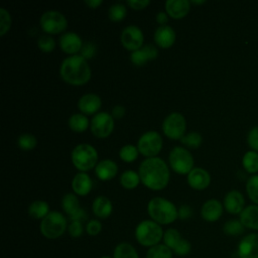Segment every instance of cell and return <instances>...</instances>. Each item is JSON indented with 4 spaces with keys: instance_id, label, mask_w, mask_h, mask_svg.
Here are the masks:
<instances>
[{
    "instance_id": "obj_16",
    "label": "cell",
    "mask_w": 258,
    "mask_h": 258,
    "mask_svg": "<svg viewBox=\"0 0 258 258\" xmlns=\"http://www.w3.org/2000/svg\"><path fill=\"white\" fill-rule=\"evenodd\" d=\"M59 46L64 52L70 54H76V52L81 50L83 46V41L78 33L74 31H68L61 34V36L59 37Z\"/></svg>"
},
{
    "instance_id": "obj_9",
    "label": "cell",
    "mask_w": 258,
    "mask_h": 258,
    "mask_svg": "<svg viewBox=\"0 0 258 258\" xmlns=\"http://www.w3.org/2000/svg\"><path fill=\"white\" fill-rule=\"evenodd\" d=\"M186 121L182 114L172 112L168 114L162 122L163 133L171 139H180L185 132Z\"/></svg>"
},
{
    "instance_id": "obj_50",
    "label": "cell",
    "mask_w": 258,
    "mask_h": 258,
    "mask_svg": "<svg viewBox=\"0 0 258 258\" xmlns=\"http://www.w3.org/2000/svg\"><path fill=\"white\" fill-rule=\"evenodd\" d=\"M86 218H87V213L83 208H81L74 216L70 217L71 221H81V222H83Z\"/></svg>"
},
{
    "instance_id": "obj_30",
    "label": "cell",
    "mask_w": 258,
    "mask_h": 258,
    "mask_svg": "<svg viewBox=\"0 0 258 258\" xmlns=\"http://www.w3.org/2000/svg\"><path fill=\"white\" fill-rule=\"evenodd\" d=\"M69 126L75 132H84L89 126V119L82 113H75L69 118Z\"/></svg>"
},
{
    "instance_id": "obj_48",
    "label": "cell",
    "mask_w": 258,
    "mask_h": 258,
    "mask_svg": "<svg viewBox=\"0 0 258 258\" xmlns=\"http://www.w3.org/2000/svg\"><path fill=\"white\" fill-rule=\"evenodd\" d=\"M127 4L135 10H141L144 9L147 5L150 4L149 0H128Z\"/></svg>"
},
{
    "instance_id": "obj_22",
    "label": "cell",
    "mask_w": 258,
    "mask_h": 258,
    "mask_svg": "<svg viewBox=\"0 0 258 258\" xmlns=\"http://www.w3.org/2000/svg\"><path fill=\"white\" fill-rule=\"evenodd\" d=\"M239 220L246 229L258 231V205H249L239 215Z\"/></svg>"
},
{
    "instance_id": "obj_11",
    "label": "cell",
    "mask_w": 258,
    "mask_h": 258,
    "mask_svg": "<svg viewBox=\"0 0 258 258\" xmlns=\"http://www.w3.org/2000/svg\"><path fill=\"white\" fill-rule=\"evenodd\" d=\"M90 127L96 137H108L114 129L113 116L108 112H98L91 119Z\"/></svg>"
},
{
    "instance_id": "obj_19",
    "label": "cell",
    "mask_w": 258,
    "mask_h": 258,
    "mask_svg": "<svg viewBox=\"0 0 258 258\" xmlns=\"http://www.w3.org/2000/svg\"><path fill=\"white\" fill-rule=\"evenodd\" d=\"M158 54L157 48L152 44H145L137 50L131 52L130 59L136 66H143L150 59L156 58Z\"/></svg>"
},
{
    "instance_id": "obj_36",
    "label": "cell",
    "mask_w": 258,
    "mask_h": 258,
    "mask_svg": "<svg viewBox=\"0 0 258 258\" xmlns=\"http://www.w3.org/2000/svg\"><path fill=\"white\" fill-rule=\"evenodd\" d=\"M139 150L137 146L133 144H125L121 147L119 151V156L125 162H132L138 157Z\"/></svg>"
},
{
    "instance_id": "obj_38",
    "label": "cell",
    "mask_w": 258,
    "mask_h": 258,
    "mask_svg": "<svg viewBox=\"0 0 258 258\" xmlns=\"http://www.w3.org/2000/svg\"><path fill=\"white\" fill-rule=\"evenodd\" d=\"M17 144L23 150H30L36 146L37 140L35 136L30 133H22L17 139Z\"/></svg>"
},
{
    "instance_id": "obj_2",
    "label": "cell",
    "mask_w": 258,
    "mask_h": 258,
    "mask_svg": "<svg viewBox=\"0 0 258 258\" xmlns=\"http://www.w3.org/2000/svg\"><path fill=\"white\" fill-rule=\"evenodd\" d=\"M59 74L62 80L71 85L80 86L91 79V68L81 54L67 56L60 63Z\"/></svg>"
},
{
    "instance_id": "obj_53",
    "label": "cell",
    "mask_w": 258,
    "mask_h": 258,
    "mask_svg": "<svg viewBox=\"0 0 258 258\" xmlns=\"http://www.w3.org/2000/svg\"><path fill=\"white\" fill-rule=\"evenodd\" d=\"M206 1L205 0H202V1H197V0H192L191 1V3H194V4H203V3H205Z\"/></svg>"
},
{
    "instance_id": "obj_20",
    "label": "cell",
    "mask_w": 258,
    "mask_h": 258,
    "mask_svg": "<svg viewBox=\"0 0 258 258\" xmlns=\"http://www.w3.org/2000/svg\"><path fill=\"white\" fill-rule=\"evenodd\" d=\"M101 98L94 93L83 95L78 101V108L84 114H94L101 108Z\"/></svg>"
},
{
    "instance_id": "obj_27",
    "label": "cell",
    "mask_w": 258,
    "mask_h": 258,
    "mask_svg": "<svg viewBox=\"0 0 258 258\" xmlns=\"http://www.w3.org/2000/svg\"><path fill=\"white\" fill-rule=\"evenodd\" d=\"M27 212L31 218L36 220H42L50 211L49 206L45 201L36 200L29 204Z\"/></svg>"
},
{
    "instance_id": "obj_39",
    "label": "cell",
    "mask_w": 258,
    "mask_h": 258,
    "mask_svg": "<svg viewBox=\"0 0 258 258\" xmlns=\"http://www.w3.org/2000/svg\"><path fill=\"white\" fill-rule=\"evenodd\" d=\"M180 142L188 147L191 148H197L201 145V143L203 142V137L199 132H189L185 135H183L180 139Z\"/></svg>"
},
{
    "instance_id": "obj_26",
    "label": "cell",
    "mask_w": 258,
    "mask_h": 258,
    "mask_svg": "<svg viewBox=\"0 0 258 258\" xmlns=\"http://www.w3.org/2000/svg\"><path fill=\"white\" fill-rule=\"evenodd\" d=\"M113 258H139L136 248L128 242L118 243L113 250Z\"/></svg>"
},
{
    "instance_id": "obj_8",
    "label": "cell",
    "mask_w": 258,
    "mask_h": 258,
    "mask_svg": "<svg viewBox=\"0 0 258 258\" xmlns=\"http://www.w3.org/2000/svg\"><path fill=\"white\" fill-rule=\"evenodd\" d=\"M162 137L156 131H147L143 133L138 141H137V148L139 152L149 157H154L162 148Z\"/></svg>"
},
{
    "instance_id": "obj_12",
    "label": "cell",
    "mask_w": 258,
    "mask_h": 258,
    "mask_svg": "<svg viewBox=\"0 0 258 258\" xmlns=\"http://www.w3.org/2000/svg\"><path fill=\"white\" fill-rule=\"evenodd\" d=\"M120 39L126 49L134 51L143 46L144 36L142 30L138 26L130 24L122 30Z\"/></svg>"
},
{
    "instance_id": "obj_45",
    "label": "cell",
    "mask_w": 258,
    "mask_h": 258,
    "mask_svg": "<svg viewBox=\"0 0 258 258\" xmlns=\"http://www.w3.org/2000/svg\"><path fill=\"white\" fill-rule=\"evenodd\" d=\"M247 143L251 150L258 152V126L252 127L247 135Z\"/></svg>"
},
{
    "instance_id": "obj_34",
    "label": "cell",
    "mask_w": 258,
    "mask_h": 258,
    "mask_svg": "<svg viewBox=\"0 0 258 258\" xmlns=\"http://www.w3.org/2000/svg\"><path fill=\"white\" fill-rule=\"evenodd\" d=\"M182 239L180 233L178 232V230L174 229V228H169L166 229L163 233V238H162V242L165 246H167L169 249L173 250V248L177 245V243Z\"/></svg>"
},
{
    "instance_id": "obj_17",
    "label": "cell",
    "mask_w": 258,
    "mask_h": 258,
    "mask_svg": "<svg viewBox=\"0 0 258 258\" xmlns=\"http://www.w3.org/2000/svg\"><path fill=\"white\" fill-rule=\"evenodd\" d=\"M187 182L195 189H205L211 182V175L205 168L194 167L187 173Z\"/></svg>"
},
{
    "instance_id": "obj_3",
    "label": "cell",
    "mask_w": 258,
    "mask_h": 258,
    "mask_svg": "<svg viewBox=\"0 0 258 258\" xmlns=\"http://www.w3.org/2000/svg\"><path fill=\"white\" fill-rule=\"evenodd\" d=\"M147 212L151 220L159 225H168L173 223L177 217L176 207L168 200L155 197L147 204Z\"/></svg>"
},
{
    "instance_id": "obj_49",
    "label": "cell",
    "mask_w": 258,
    "mask_h": 258,
    "mask_svg": "<svg viewBox=\"0 0 258 258\" xmlns=\"http://www.w3.org/2000/svg\"><path fill=\"white\" fill-rule=\"evenodd\" d=\"M111 115L113 116V118H116V119L122 118L125 115V107L122 105H115L112 108Z\"/></svg>"
},
{
    "instance_id": "obj_24",
    "label": "cell",
    "mask_w": 258,
    "mask_h": 258,
    "mask_svg": "<svg viewBox=\"0 0 258 258\" xmlns=\"http://www.w3.org/2000/svg\"><path fill=\"white\" fill-rule=\"evenodd\" d=\"M118 171V166L112 159H102L95 167V173L101 180H109L113 178Z\"/></svg>"
},
{
    "instance_id": "obj_40",
    "label": "cell",
    "mask_w": 258,
    "mask_h": 258,
    "mask_svg": "<svg viewBox=\"0 0 258 258\" xmlns=\"http://www.w3.org/2000/svg\"><path fill=\"white\" fill-rule=\"evenodd\" d=\"M37 46L40 50L45 52H50L55 47V40L49 34L40 35L37 39Z\"/></svg>"
},
{
    "instance_id": "obj_32",
    "label": "cell",
    "mask_w": 258,
    "mask_h": 258,
    "mask_svg": "<svg viewBox=\"0 0 258 258\" xmlns=\"http://www.w3.org/2000/svg\"><path fill=\"white\" fill-rule=\"evenodd\" d=\"M173 252L163 243H159L147 249L145 258H172Z\"/></svg>"
},
{
    "instance_id": "obj_37",
    "label": "cell",
    "mask_w": 258,
    "mask_h": 258,
    "mask_svg": "<svg viewBox=\"0 0 258 258\" xmlns=\"http://www.w3.org/2000/svg\"><path fill=\"white\" fill-rule=\"evenodd\" d=\"M126 13H127V9H126L125 5H123L121 3L112 4L108 10L109 18L113 21L122 20L126 16Z\"/></svg>"
},
{
    "instance_id": "obj_54",
    "label": "cell",
    "mask_w": 258,
    "mask_h": 258,
    "mask_svg": "<svg viewBox=\"0 0 258 258\" xmlns=\"http://www.w3.org/2000/svg\"><path fill=\"white\" fill-rule=\"evenodd\" d=\"M100 258H113L112 256H108V255H104V256H101Z\"/></svg>"
},
{
    "instance_id": "obj_18",
    "label": "cell",
    "mask_w": 258,
    "mask_h": 258,
    "mask_svg": "<svg viewBox=\"0 0 258 258\" xmlns=\"http://www.w3.org/2000/svg\"><path fill=\"white\" fill-rule=\"evenodd\" d=\"M175 31L174 29L169 26V25H159L153 34V38L155 43L162 47V48H166L169 47L173 44L174 40H175Z\"/></svg>"
},
{
    "instance_id": "obj_23",
    "label": "cell",
    "mask_w": 258,
    "mask_h": 258,
    "mask_svg": "<svg viewBox=\"0 0 258 258\" xmlns=\"http://www.w3.org/2000/svg\"><path fill=\"white\" fill-rule=\"evenodd\" d=\"M93 186V181L88 173L80 171L78 172L73 180H72V187L75 194L79 196H86L88 195Z\"/></svg>"
},
{
    "instance_id": "obj_46",
    "label": "cell",
    "mask_w": 258,
    "mask_h": 258,
    "mask_svg": "<svg viewBox=\"0 0 258 258\" xmlns=\"http://www.w3.org/2000/svg\"><path fill=\"white\" fill-rule=\"evenodd\" d=\"M80 52L84 58H86V59L92 58L94 56V54L96 53V46L93 42H90V41L85 42V43H83V46H82Z\"/></svg>"
},
{
    "instance_id": "obj_13",
    "label": "cell",
    "mask_w": 258,
    "mask_h": 258,
    "mask_svg": "<svg viewBox=\"0 0 258 258\" xmlns=\"http://www.w3.org/2000/svg\"><path fill=\"white\" fill-rule=\"evenodd\" d=\"M239 258H258V233L244 236L237 246Z\"/></svg>"
},
{
    "instance_id": "obj_47",
    "label": "cell",
    "mask_w": 258,
    "mask_h": 258,
    "mask_svg": "<svg viewBox=\"0 0 258 258\" xmlns=\"http://www.w3.org/2000/svg\"><path fill=\"white\" fill-rule=\"evenodd\" d=\"M192 216V209L188 205H181L177 209V217L180 220H187Z\"/></svg>"
},
{
    "instance_id": "obj_21",
    "label": "cell",
    "mask_w": 258,
    "mask_h": 258,
    "mask_svg": "<svg viewBox=\"0 0 258 258\" xmlns=\"http://www.w3.org/2000/svg\"><path fill=\"white\" fill-rule=\"evenodd\" d=\"M190 8V2L188 0H166L165 10L166 13L172 18L184 17Z\"/></svg>"
},
{
    "instance_id": "obj_31",
    "label": "cell",
    "mask_w": 258,
    "mask_h": 258,
    "mask_svg": "<svg viewBox=\"0 0 258 258\" xmlns=\"http://www.w3.org/2000/svg\"><path fill=\"white\" fill-rule=\"evenodd\" d=\"M245 227L242 224V222L239 219H231L229 221H227L224 226H223V232L224 234H226L227 236L230 237H237V236H241L244 231H245Z\"/></svg>"
},
{
    "instance_id": "obj_28",
    "label": "cell",
    "mask_w": 258,
    "mask_h": 258,
    "mask_svg": "<svg viewBox=\"0 0 258 258\" xmlns=\"http://www.w3.org/2000/svg\"><path fill=\"white\" fill-rule=\"evenodd\" d=\"M61 208L69 217L74 216L81 209L78 197L73 192L66 194L61 199Z\"/></svg>"
},
{
    "instance_id": "obj_1",
    "label": "cell",
    "mask_w": 258,
    "mask_h": 258,
    "mask_svg": "<svg viewBox=\"0 0 258 258\" xmlns=\"http://www.w3.org/2000/svg\"><path fill=\"white\" fill-rule=\"evenodd\" d=\"M140 180L150 189L164 188L169 181V169L166 162L157 156L144 159L138 170Z\"/></svg>"
},
{
    "instance_id": "obj_7",
    "label": "cell",
    "mask_w": 258,
    "mask_h": 258,
    "mask_svg": "<svg viewBox=\"0 0 258 258\" xmlns=\"http://www.w3.org/2000/svg\"><path fill=\"white\" fill-rule=\"evenodd\" d=\"M170 167L179 174L188 173L194 168V157L191 153L181 146L173 147L168 155Z\"/></svg>"
},
{
    "instance_id": "obj_41",
    "label": "cell",
    "mask_w": 258,
    "mask_h": 258,
    "mask_svg": "<svg viewBox=\"0 0 258 258\" xmlns=\"http://www.w3.org/2000/svg\"><path fill=\"white\" fill-rule=\"evenodd\" d=\"M11 16L10 13L3 7L0 8V35L3 36L11 26Z\"/></svg>"
},
{
    "instance_id": "obj_10",
    "label": "cell",
    "mask_w": 258,
    "mask_h": 258,
    "mask_svg": "<svg viewBox=\"0 0 258 258\" xmlns=\"http://www.w3.org/2000/svg\"><path fill=\"white\" fill-rule=\"evenodd\" d=\"M39 23L41 28L48 34H56L66 29L68 21L59 11L48 10L41 15Z\"/></svg>"
},
{
    "instance_id": "obj_29",
    "label": "cell",
    "mask_w": 258,
    "mask_h": 258,
    "mask_svg": "<svg viewBox=\"0 0 258 258\" xmlns=\"http://www.w3.org/2000/svg\"><path fill=\"white\" fill-rule=\"evenodd\" d=\"M242 164L247 172L256 174L258 172V152L254 150L245 152L242 158Z\"/></svg>"
},
{
    "instance_id": "obj_35",
    "label": "cell",
    "mask_w": 258,
    "mask_h": 258,
    "mask_svg": "<svg viewBox=\"0 0 258 258\" xmlns=\"http://www.w3.org/2000/svg\"><path fill=\"white\" fill-rule=\"evenodd\" d=\"M246 192L255 205H258V174H253L247 179Z\"/></svg>"
},
{
    "instance_id": "obj_43",
    "label": "cell",
    "mask_w": 258,
    "mask_h": 258,
    "mask_svg": "<svg viewBox=\"0 0 258 258\" xmlns=\"http://www.w3.org/2000/svg\"><path fill=\"white\" fill-rule=\"evenodd\" d=\"M67 231L72 238H80L84 234L85 228L81 221H71L68 225Z\"/></svg>"
},
{
    "instance_id": "obj_14",
    "label": "cell",
    "mask_w": 258,
    "mask_h": 258,
    "mask_svg": "<svg viewBox=\"0 0 258 258\" xmlns=\"http://www.w3.org/2000/svg\"><path fill=\"white\" fill-rule=\"evenodd\" d=\"M224 209L231 215H240L245 208L244 196L236 189L228 191L223 200Z\"/></svg>"
},
{
    "instance_id": "obj_25",
    "label": "cell",
    "mask_w": 258,
    "mask_h": 258,
    "mask_svg": "<svg viewBox=\"0 0 258 258\" xmlns=\"http://www.w3.org/2000/svg\"><path fill=\"white\" fill-rule=\"evenodd\" d=\"M92 210L94 215L100 219L108 218L113 211L112 202L105 196H99L95 198L92 204Z\"/></svg>"
},
{
    "instance_id": "obj_52",
    "label": "cell",
    "mask_w": 258,
    "mask_h": 258,
    "mask_svg": "<svg viewBox=\"0 0 258 258\" xmlns=\"http://www.w3.org/2000/svg\"><path fill=\"white\" fill-rule=\"evenodd\" d=\"M85 3L91 8H97L102 4V0H85Z\"/></svg>"
},
{
    "instance_id": "obj_4",
    "label": "cell",
    "mask_w": 258,
    "mask_h": 258,
    "mask_svg": "<svg viewBox=\"0 0 258 258\" xmlns=\"http://www.w3.org/2000/svg\"><path fill=\"white\" fill-rule=\"evenodd\" d=\"M164 231L161 225L153 220H143L135 228L134 236L136 242L147 249L159 244L163 238Z\"/></svg>"
},
{
    "instance_id": "obj_42",
    "label": "cell",
    "mask_w": 258,
    "mask_h": 258,
    "mask_svg": "<svg viewBox=\"0 0 258 258\" xmlns=\"http://www.w3.org/2000/svg\"><path fill=\"white\" fill-rule=\"evenodd\" d=\"M191 251V244L188 240L186 239H181L177 245L173 248L172 252L173 254L177 255V256H180V257H184V256H187Z\"/></svg>"
},
{
    "instance_id": "obj_44",
    "label": "cell",
    "mask_w": 258,
    "mask_h": 258,
    "mask_svg": "<svg viewBox=\"0 0 258 258\" xmlns=\"http://www.w3.org/2000/svg\"><path fill=\"white\" fill-rule=\"evenodd\" d=\"M102 228H103L102 223L99 220L92 219L87 222V224L85 226V231L90 236H97L101 233Z\"/></svg>"
},
{
    "instance_id": "obj_33",
    "label": "cell",
    "mask_w": 258,
    "mask_h": 258,
    "mask_svg": "<svg viewBox=\"0 0 258 258\" xmlns=\"http://www.w3.org/2000/svg\"><path fill=\"white\" fill-rule=\"evenodd\" d=\"M139 181H140L139 173H137L132 169H127L123 171L120 176L121 185L128 189L135 188L139 184Z\"/></svg>"
},
{
    "instance_id": "obj_6",
    "label": "cell",
    "mask_w": 258,
    "mask_h": 258,
    "mask_svg": "<svg viewBox=\"0 0 258 258\" xmlns=\"http://www.w3.org/2000/svg\"><path fill=\"white\" fill-rule=\"evenodd\" d=\"M71 158L76 168L84 172L97 165L98 152L91 144L81 143L74 147Z\"/></svg>"
},
{
    "instance_id": "obj_5",
    "label": "cell",
    "mask_w": 258,
    "mask_h": 258,
    "mask_svg": "<svg viewBox=\"0 0 258 258\" xmlns=\"http://www.w3.org/2000/svg\"><path fill=\"white\" fill-rule=\"evenodd\" d=\"M68 222L62 213L50 211L40 222L39 230L41 235L48 240L60 238L68 230Z\"/></svg>"
},
{
    "instance_id": "obj_51",
    "label": "cell",
    "mask_w": 258,
    "mask_h": 258,
    "mask_svg": "<svg viewBox=\"0 0 258 258\" xmlns=\"http://www.w3.org/2000/svg\"><path fill=\"white\" fill-rule=\"evenodd\" d=\"M156 21L160 24V25H165V23L168 21V14L166 12H163V11H159L156 16Z\"/></svg>"
},
{
    "instance_id": "obj_15",
    "label": "cell",
    "mask_w": 258,
    "mask_h": 258,
    "mask_svg": "<svg viewBox=\"0 0 258 258\" xmlns=\"http://www.w3.org/2000/svg\"><path fill=\"white\" fill-rule=\"evenodd\" d=\"M223 211L224 206L219 200L210 199L203 204L201 208V216L205 221L213 223L222 217Z\"/></svg>"
}]
</instances>
